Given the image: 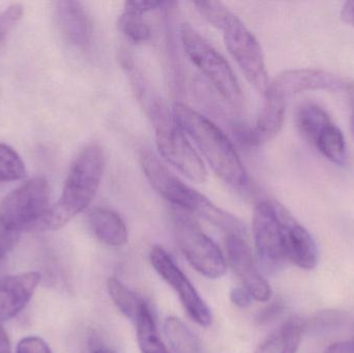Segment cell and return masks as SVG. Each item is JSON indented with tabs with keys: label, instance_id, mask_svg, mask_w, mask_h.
Masks as SVG:
<instances>
[{
	"label": "cell",
	"instance_id": "6da1fadb",
	"mask_svg": "<svg viewBox=\"0 0 354 353\" xmlns=\"http://www.w3.org/2000/svg\"><path fill=\"white\" fill-rule=\"evenodd\" d=\"M105 171V153L91 143L81 149L68 170L62 195L48 209L37 227L57 230L72 221L91 204Z\"/></svg>",
	"mask_w": 354,
	"mask_h": 353
},
{
	"label": "cell",
	"instance_id": "7a4b0ae2",
	"mask_svg": "<svg viewBox=\"0 0 354 353\" xmlns=\"http://www.w3.org/2000/svg\"><path fill=\"white\" fill-rule=\"evenodd\" d=\"M174 115L185 135L194 141L206 163L223 182L234 188L247 186V170L232 142L220 128L185 104H176Z\"/></svg>",
	"mask_w": 354,
	"mask_h": 353
},
{
	"label": "cell",
	"instance_id": "3957f363",
	"mask_svg": "<svg viewBox=\"0 0 354 353\" xmlns=\"http://www.w3.org/2000/svg\"><path fill=\"white\" fill-rule=\"evenodd\" d=\"M179 35L183 51L192 64L207 78L224 101L234 109L243 110L245 97L228 61L191 25H181Z\"/></svg>",
	"mask_w": 354,
	"mask_h": 353
},
{
	"label": "cell",
	"instance_id": "277c9868",
	"mask_svg": "<svg viewBox=\"0 0 354 353\" xmlns=\"http://www.w3.org/2000/svg\"><path fill=\"white\" fill-rule=\"evenodd\" d=\"M149 117L156 131L158 151L167 163L193 182L203 184L207 178V170L203 161L177 124L174 112L159 101L153 108Z\"/></svg>",
	"mask_w": 354,
	"mask_h": 353
},
{
	"label": "cell",
	"instance_id": "5b68a950",
	"mask_svg": "<svg viewBox=\"0 0 354 353\" xmlns=\"http://www.w3.org/2000/svg\"><path fill=\"white\" fill-rule=\"evenodd\" d=\"M171 216L177 246L189 265L208 279L223 277L226 259L218 247L183 209H174Z\"/></svg>",
	"mask_w": 354,
	"mask_h": 353
},
{
	"label": "cell",
	"instance_id": "8992f818",
	"mask_svg": "<svg viewBox=\"0 0 354 353\" xmlns=\"http://www.w3.org/2000/svg\"><path fill=\"white\" fill-rule=\"evenodd\" d=\"M139 162L145 178L163 198L176 205V209L191 211L206 221L212 219L218 207L179 180L155 153L143 151Z\"/></svg>",
	"mask_w": 354,
	"mask_h": 353
},
{
	"label": "cell",
	"instance_id": "52a82bcc",
	"mask_svg": "<svg viewBox=\"0 0 354 353\" xmlns=\"http://www.w3.org/2000/svg\"><path fill=\"white\" fill-rule=\"evenodd\" d=\"M50 188L44 178H35L8 193L0 202V227L18 232L39 222L49 207Z\"/></svg>",
	"mask_w": 354,
	"mask_h": 353
},
{
	"label": "cell",
	"instance_id": "ba28073f",
	"mask_svg": "<svg viewBox=\"0 0 354 353\" xmlns=\"http://www.w3.org/2000/svg\"><path fill=\"white\" fill-rule=\"evenodd\" d=\"M224 41L229 53L236 62L245 80L258 93L266 95L270 81L261 46L253 33L235 15L224 29Z\"/></svg>",
	"mask_w": 354,
	"mask_h": 353
},
{
	"label": "cell",
	"instance_id": "9c48e42d",
	"mask_svg": "<svg viewBox=\"0 0 354 353\" xmlns=\"http://www.w3.org/2000/svg\"><path fill=\"white\" fill-rule=\"evenodd\" d=\"M253 234L260 265L266 274H276L286 265L280 222L272 201L258 202L254 209Z\"/></svg>",
	"mask_w": 354,
	"mask_h": 353
},
{
	"label": "cell",
	"instance_id": "30bf717a",
	"mask_svg": "<svg viewBox=\"0 0 354 353\" xmlns=\"http://www.w3.org/2000/svg\"><path fill=\"white\" fill-rule=\"evenodd\" d=\"M151 263L156 271L178 294L189 316L201 327H209L212 323V311L171 256L161 247H155L151 250Z\"/></svg>",
	"mask_w": 354,
	"mask_h": 353
},
{
	"label": "cell",
	"instance_id": "8fae6325",
	"mask_svg": "<svg viewBox=\"0 0 354 353\" xmlns=\"http://www.w3.org/2000/svg\"><path fill=\"white\" fill-rule=\"evenodd\" d=\"M349 84L342 77L319 68H295L279 74L268 88L288 99L304 91L346 90Z\"/></svg>",
	"mask_w": 354,
	"mask_h": 353
},
{
	"label": "cell",
	"instance_id": "7c38bea8",
	"mask_svg": "<svg viewBox=\"0 0 354 353\" xmlns=\"http://www.w3.org/2000/svg\"><path fill=\"white\" fill-rule=\"evenodd\" d=\"M280 222L287 258L303 269H313L318 263V249L308 230L280 203L274 202Z\"/></svg>",
	"mask_w": 354,
	"mask_h": 353
},
{
	"label": "cell",
	"instance_id": "4fadbf2b",
	"mask_svg": "<svg viewBox=\"0 0 354 353\" xmlns=\"http://www.w3.org/2000/svg\"><path fill=\"white\" fill-rule=\"evenodd\" d=\"M227 257L243 287L258 302H268L272 298V288L268 282L260 275L245 238L237 236H226Z\"/></svg>",
	"mask_w": 354,
	"mask_h": 353
},
{
	"label": "cell",
	"instance_id": "5bb4252c",
	"mask_svg": "<svg viewBox=\"0 0 354 353\" xmlns=\"http://www.w3.org/2000/svg\"><path fill=\"white\" fill-rule=\"evenodd\" d=\"M41 281L37 271H27L0 279V323L16 317L32 298Z\"/></svg>",
	"mask_w": 354,
	"mask_h": 353
},
{
	"label": "cell",
	"instance_id": "9a60e30c",
	"mask_svg": "<svg viewBox=\"0 0 354 353\" xmlns=\"http://www.w3.org/2000/svg\"><path fill=\"white\" fill-rule=\"evenodd\" d=\"M264 104L255 126L241 133L245 142L251 146H261L274 138L282 128L286 114L287 102L282 95L268 88L264 95Z\"/></svg>",
	"mask_w": 354,
	"mask_h": 353
},
{
	"label": "cell",
	"instance_id": "2e32d148",
	"mask_svg": "<svg viewBox=\"0 0 354 353\" xmlns=\"http://www.w3.org/2000/svg\"><path fill=\"white\" fill-rule=\"evenodd\" d=\"M56 10L64 37L76 47H85L91 41L93 25L84 6L75 0H62L58 2Z\"/></svg>",
	"mask_w": 354,
	"mask_h": 353
},
{
	"label": "cell",
	"instance_id": "e0dca14e",
	"mask_svg": "<svg viewBox=\"0 0 354 353\" xmlns=\"http://www.w3.org/2000/svg\"><path fill=\"white\" fill-rule=\"evenodd\" d=\"M89 230L95 238L110 247H122L128 242L129 231L122 218L116 211L97 207L87 218Z\"/></svg>",
	"mask_w": 354,
	"mask_h": 353
},
{
	"label": "cell",
	"instance_id": "ac0fdd59",
	"mask_svg": "<svg viewBox=\"0 0 354 353\" xmlns=\"http://www.w3.org/2000/svg\"><path fill=\"white\" fill-rule=\"evenodd\" d=\"M305 333V319L291 317L274 330L255 353H297Z\"/></svg>",
	"mask_w": 354,
	"mask_h": 353
},
{
	"label": "cell",
	"instance_id": "d6986e66",
	"mask_svg": "<svg viewBox=\"0 0 354 353\" xmlns=\"http://www.w3.org/2000/svg\"><path fill=\"white\" fill-rule=\"evenodd\" d=\"M295 126L304 140L315 146L322 131L332 124L328 112L317 104L307 102L299 106L295 115Z\"/></svg>",
	"mask_w": 354,
	"mask_h": 353
},
{
	"label": "cell",
	"instance_id": "ffe728a7",
	"mask_svg": "<svg viewBox=\"0 0 354 353\" xmlns=\"http://www.w3.org/2000/svg\"><path fill=\"white\" fill-rule=\"evenodd\" d=\"M137 340L142 353H170L158 333L151 309L145 303L136 321Z\"/></svg>",
	"mask_w": 354,
	"mask_h": 353
},
{
	"label": "cell",
	"instance_id": "44dd1931",
	"mask_svg": "<svg viewBox=\"0 0 354 353\" xmlns=\"http://www.w3.org/2000/svg\"><path fill=\"white\" fill-rule=\"evenodd\" d=\"M164 331L174 352L201 353L199 340L180 319L168 317L164 323Z\"/></svg>",
	"mask_w": 354,
	"mask_h": 353
},
{
	"label": "cell",
	"instance_id": "7402d4cb",
	"mask_svg": "<svg viewBox=\"0 0 354 353\" xmlns=\"http://www.w3.org/2000/svg\"><path fill=\"white\" fill-rule=\"evenodd\" d=\"M318 151L333 163L344 165L346 163V145L342 131L332 122L328 124L315 143Z\"/></svg>",
	"mask_w": 354,
	"mask_h": 353
},
{
	"label": "cell",
	"instance_id": "603a6c76",
	"mask_svg": "<svg viewBox=\"0 0 354 353\" xmlns=\"http://www.w3.org/2000/svg\"><path fill=\"white\" fill-rule=\"evenodd\" d=\"M108 292L116 308L132 321H136L145 300L129 290L118 278L110 277L107 283Z\"/></svg>",
	"mask_w": 354,
	"mask_h": 353
},
{
	"label": "cell",
	"instance_id": "cb8c5ba5",
	"mask_svg": "<svg viewBox=\"0 0 354 353\" xmlns=\"http://www.w3.org/2000/svg\"><path fill=\"white\" fill-rule=\"evenodd\" d=\"M118 30L131 43L145 44L151 37V29L149 23L141 15L124 10L118 17Z\"/></svg>",
	"mask_w": 354,
	"mask_h": 353
},
{
	"label": "cell",
	"instance_id": "d4e9b609",
	"mask_svg": "<svg viewBox=\"0 0 354 353\" xmlns=\"http://www.w3.org/2000/svg\"><path fill=\"white\" fill-rule=\"evenodd\" d=\"M26 174L25 164L15 149L0 143V182L20 180Z\"/></svg>",
	"mask_w": 354,
	"mask_h": 353
},
{
	"label": "cell",
	"instance_id": "484cf974",
	"mask_svg": "<svg viewBox=\"0 0 354 353\" xmlns=\"http://www.w3.org/2000/svg\"><path fill=\"white\" fill-rule=\"evenodd\" d=\"M193 4L208 23L223 31L234 17V14L220 1H195Z\"/></svg>",
	"mask_w": 354,
	"mask_h": 353
},
{
	"label": "cell",
	"instance_id": "4316f807",
	"mask_svg": "<svg viewBox=\"0 0 354 353\" xmlns=\"http://www.w3.org/2000/svg\"><path fill=\"white\" fill-rule=\"evenodd\" d=\"M346 321V315L341 311H322L310 321H305L306 332L322 334L338 329Z\"/></svg>",
	"mask_w": 354,
	"mask_h": 353
},
{
	"label": "cell",
	"instance_id": "83f0119b",
	"mask_svg": "<svg viewBox=\"0 0 354 353\" xmlns=\"http://www.w3.org/2000/svg\"><path fill=\"white\" fill-rule=\"evenodd\" d=\"M23 16V6L14 3L0 12V44L10 35Z\"/></svg>",
	"mask_w": 354,
	"mask_h": 353
},
{
	"label": "cell",
	"instance_id": "f1b7e54d",
	"mask_svg": "<svg viewBox=\"0 0 354 353\" xmlns=\"http://www.w3.org/2000/svg\"><path fill=\"white\" fill-rule=\"evenodd\" d=\"M285 310V304L283 300H277L270 304L266 305L264 308L259 310L255 317L256 323L258 325H266L276 321L282 315Z\"/></svg>",
	"mask_w": 354,
	"mask_h": 353
},
{
	"label": "cell",
	"instance_id": "f546056e",
	"mask_svg": "<svg viewBox=\"0 0 354 353\" xmlns=\"http://www.w3.org/2000/svg\"><path fill=\"white\" fill-rule=\"evenodd\" d=\"M16 353H52V350L45 340L30 336L20 340Z\"/></svg>",
	"mask_w": 354,
	"mask_h": 353
},
{
	"label": "cell",
	"instance_id": "4dcf8cb0",
	"mask_svg": "<svg viewBox=\"0 0 354 353\" xmlns=\"http://www.w3.org/2000/svg\"><path fill=\"white\" fill-rule=\"evenodd\" d=\"M167 2L163 1H145V0H134V1H126L124 4V10L128 12H135L137 15L147 14L153 10H159L162 6H165Z\"/></svg>",
	"mask_w": 354,
	"mask_h": 353
},
{
	"label": "cell",
	"instance_id": "1f68e13d",
	"mask_svg": "<svg viewBox=\"0 0 354 353\" xmlns=\"http://www.w3.org/2000/svg\"><path fill=\"white\" fill-rule=\"evenodd\" d=\"M19 238H20V233L18 232L8 231L0 227V263L16 246Z\"/></svg>",
	"mask_w": 354,
	"mask_h": 353
},
{
	"label": "cell",
	"instance_id": "d6a6232c",
	"mask_svg": "<svg viewBox=\"0 0 354 353\" xmlns=\"http://www.w3.org/2000/svg\"><path fill=\"white\" fill-rule=\"evenodd\" d=\"M230 300L239 308L247 309L251 306L253 298L245 287H234L230 292Z\"/></svg>",
	"mask_w": 354,
	"mask_h": 353
},
{
	"label": "cell",
	"instance_id": "836d02e7",
	"mask_svg": "<svg viewBox=\"0 0 354 353\" xmlns=\"http://www.w3.org/2000/svg\"><path fill=\"white\" fill-rule=\"evenodd\" d=\"M340 17L346 24L354 27V0L344 2L340 10Z\"/></svg>",
	"mask_w": 354,
	"mask_h": 353
},
{
	"label": "cell",
	"instance_id": "e575fe53",
	"mask_svg": "<svg viewBox=\"0 0 354 353\" xmlns=\"http://www.w3.org/2000/svg\"><path fill=\"white\" fill-rule=\"evenodd\" d=\"M326 353H354L353 341L338 342L328 346Z\"/></svg>",
	"mask_w": 354,
	"mask_h": 353
},
{
	"label": "cell",
	"instance_id": "d590c367",
	"mask_svg": "<svg viewBox=\"0 0 354 353\" xmlns=\"http://www.w3.org/2000/svg\"><path fill=\"white\" fill-rule=\"evenodd\" d=\"M0 353H12L10 339L1 323H0Z\"/></svg>",
	"mask_w": 354,
	"mask_h": 353
},
{
	"label": "cell",
	"instance_id": "8d00e7d4",
	"mask_svg": "<svg viewBox=\"0 0 354 353\" xmlns=\"http://www.w3.org/2000/svg\"><path fill=\"white\" fill-rule=\"evenodd\" d=\"M347 93H348L349 104H351V111H353V115H351V122L354 124V83H351L347 87Z\"/></svg>",
	"mask_w": 354,
	"mask_h": 353
},
{
	"label": "cell",
	"instance_id": "74e56055",
	"mask_svg": "<svg viewBox=\"0 0 354 353\" xmlns=\"http://www.w3.org/2000/svg\"><path fill=\"white\" fill-rule=\"evenodd\" d=\"M91 353H115L113 350H110V348L101 347L97 348V350H93Z\"/></svg>",
	"mask_w": 354,
	"mask_h": 353
},
{
	"label": "cell",
	"instance_id": "f35d334b",
	"mask_svg": "<svg viewBox=\"0 0 354 353\" xmlns=\"http://www.w3.org/2000/svg\"><path fill=\"white\" fill-rule=\"evenodd\" d=\"M351 132H353V138H354V124H351Z\"/></svg>",
	"mask_w": 354,
	"mask_h": 353
}]
</instances>
